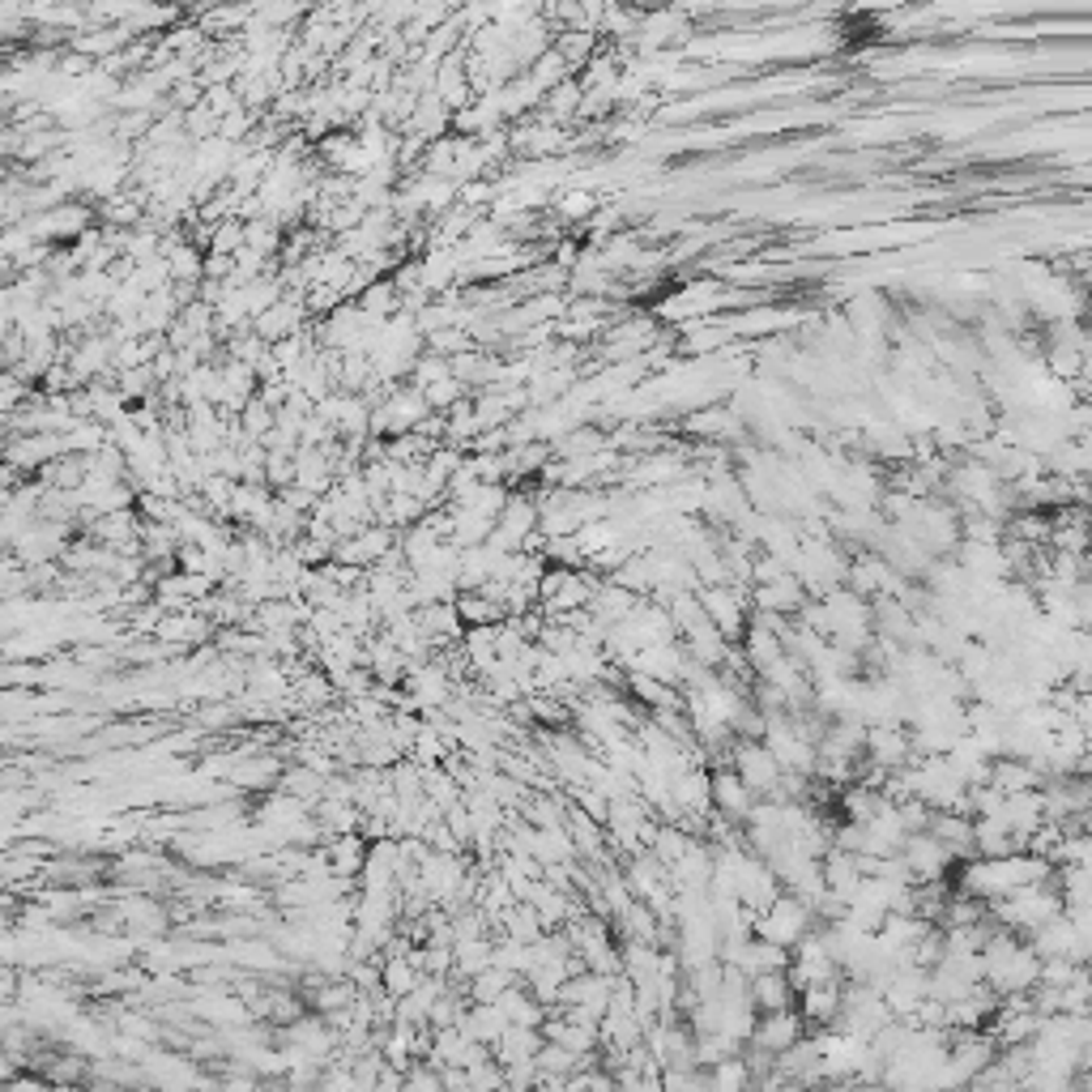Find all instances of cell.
<instances>
[{
	"instance_id": "obj_1",
	"label": "cell",
	"mask_w": 1092,
	"mask_h": 1092,
	"mask_svg": "<svg viewBox=\"0 0 1092 1092\" xmlns=\"http://www.w3.org/2000/svg\"><path fill=\"white\" fill-rule=\"evenodd\" d=\"M755 803H759V798H755V794H751V790H747V786L726 769V764H721L717 773H709V807H713V815H717V820H726V824H738V828H742Z\"/></svg>"
},
{
	"instance_id": "obj_2",
	"label": "cell",
	"mask_w": 1092,
	"mask_h": 1092,
	"mask_svg": "<svg viewBox=\"0 0 1092 1092\" xmlns=\"http://www.w3.org/2000/svg\"><path fill=\"white\" fill-rule=\"evenodd\" d=\"M794 999H798V991H794V981L786 977V968H769V973L747 977V1003L755 1008V1016L790 1012Z\"/></svg>"
},
{
	"instance_id": "obj_3",
	"label": "cell",
	"mask_w": 1092,
	"mask_h": 1092,
	"mask_svg": "<svg viewBox=\"0 0 1092 1092\" xmlns=\"http://www.w3.org/2000/svg\"><path fill=\"white\" fill-rule=\"evenodd\" d=\"M589 209H594V196H585V192H581V196H568V201H564V213H568V218H585Z\"/></svg>"
}]
</instances>
